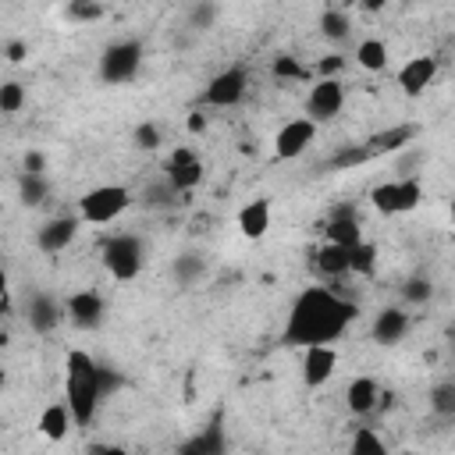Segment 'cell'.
Listing matches in <instances>:
<instances>
[{
    "instance_id": "4fadbf2b",
    "label": "cell",
    "mask_w": 455,
    "mask_h": 455,
    "mask_svg": "<svg viewBox=\"0 0 455 455\" xmlns=\"http://www.w3.org/2000/svg\"><path fill=\"white\" fill-rule=\"evenodd\" d=\"M437 71H441L437 57H430V53L409 57V60H405V64L398 68V89H402L405 96H423V92H427V89L434 85Z\"/></svg>"
},
{
    "instance_id": "4dcf8cb0",
    "label": "cell",
    "mask_w": 455,
    "mask_h": 455,
    "mask_svg": "<svg viewBox=\"0 0 455 455\" xmlns=\"http://www.w3.org/2000/svg\"><path fill=\"white\" fill-rule=\"evenodd\" d=\"M270 75H274V78H284V82H295V78H306V68L299 64V57H291V53H281V57H274V64H270Z\"/></svg>"
},
{
    "instance_id": "484cf974",
    "label": "cell",
    "mask_w": 455,
    "mask_h": 455,
    "mask_svg": "<svg viewBox=\"0 0 455 455\" xmlns=\"http://www.w3.org/2000/svg\"><path fill=\"white\" fill-rule=\"evenodd\" d=\"M348 451H355V455H387V444L373 427H355L352 441H348Z\"/></svg>"
},
{
    "instance_id": "9a60e30c",
    "label": "cell",
    "mask_w": 455,
    "mask_h": 455,
    "mask_svg": "<svg viewBox=\"0 0 455 455\" xmlns=\"http://www.w3.org/2000/svg\"><path fill=\"white\" fill-rule=\"evenodd\" d=\"M409 327H412V316H409L402 306H384V309L373 316V323H370V338L387 348V345H398V341L409 334Z\"/></svg>"
},
{
    "instance_id": "f6af8a7d",
    "label": "cell",
    "mask_w": 455,
    "mask_h": 455,
    "mask_svg": "<svg viewBox=\"0 0 455 455\" xmlns=\"http://www.w3.org/2000/svg\"><path fill=\"white\" fill-rule=\"evenodd\" d=\"M0 259H4V249H0ZM0 267H4V263H0Z\"/></svg>"
},
{
    "instance_id": "d590c367",
    "label": "cell",
    "mask_w": 455,
    "mask_h": 455,
    "mask_svg": "<svg viewBox=\"0 0 455 455\" xmlns=\"http://www.w3.org/2000/svg\"><path fill=\"white\" fill-rule=\"evenodd\" d=\"M164 139H160V128L153 124V121H142L139 128H135V146L139 149H156Z\"/></svg>"
},
{
    "instance_id": "cb8c5ba5",
    "label": "cell",
    "mask_w": 455,
    "mask_h": 455,
    "mask_svg": "<svg viewBox=\"0 0 455 455\" xmlns=\"http://www.w3.org/2000/svg\"><path fill=\"white\" fill-rule=\"evenodd\" d=\"M320 32H323V39H331V43H345L348 32H352V21H348V14H345L341 7H327V11L320 14Z\"/></svg>"
},
{
    "instance_id": "d6986e66",
    "label": "cell",
    "mask_w": 455,
    "mask_h": 455,
    "mask_svg": "<svg viewBox=\"0 0 455 455\" xmlns=\"http://www.w3.org/2000/svg\"><path fill=\"white\" fill-rule=\"evenodd\" d=\"M380 398H384V391H380V384L373 377H352L348 387H345V405H348L352 416L377 412L380 409Z\"/></svg>"
},
{
    "instance_id": "7402d4cb",
    "label": "cell",
    "mask_w": 455,
    "mask_h": 455,
    "mask_svg": "<svg viewBox=\"0 0 455 455\" xmlns=\"http://www.w3.org/2000/svg\"><path fill=\"white\" fill-rule=\"evenodd\" d=\"M313 267H316V274H320V277H327V281L348 277V249L323 242V245L313 252Z\"/></svg>"
},
{
    "instance_id": "52a82bcc",
    "label": "cell",
    "mask_w": 455,
    "mask_h": 455,
    "mask_svg": "<svg viewBox=\"0 0 455 455\" xmlns=\"http://www.w3.org/2000/svg\"><path fill=\"white\" fill-rule=\"evenodd\" d=\"M245 92H249V75H245V68L235 64V68L217 71V75L206 82L199 103H203V107H213V110H228V107H238V103L245 100Z\"/></svg>"
},
{
    "instance_id": "44dd1931",
    "label": "cell",
    "mask_w": 455,
    "mask_h": 455,
    "mask_svg": "<svg viewBox=\"0 0 455 455\" xmlns=\"http://www.w3.org/2000/svg\"><path fill=\"white\" fill-rule=\"evenodd\" d=\"M60 320H64V302H57L53 295H32L28 299V327L36 334H50Z\"/></svg>"
},
{
    "instance_id": "6da1fadb",
    "label": "cell",
    "mask_w": 455,
    "mask_h": 455,
    "mask_svg": "<svg viewBox=\"0 0 455 455\" xmlns=\"http://www.w3.org/2000/svg\"><path fill=\"white\" fill-rule=\"evenodd\" d=\"M359 316V306L345 299L341 291L327 284H309L295 295L288 320H284V345L291 348H313V345H334Z\"/></svg>"
},
{
    "instance_id": "3957f363",
    "label": "cell",
    "mask_w": 455,
    "mask_h": 455,
    "mask_svg": "<svg viewBox=\"0 0 455 455\" xmlns=\"http://www.w3.org/2000/svg\"><path fill=\"white\" fill-rule=\"evenodd\" d=\"M128 206H132V188H124V185H96V188L82 192L75 217L82 224H110Z\"/></svg>"
},
{
    "instance_id": "1f68e13d",
    "label": "cell",
    "mask_w": 455,
    "mask_h": 455,
    "mask_svg": "<svg viewBox=\"0 0 455 455\" xmlns=\"http://www.w3.org/2000/svg\"><path fill=\"white\" fill-rule=\"evenodd\" d=\"M64 14H68V18H75V21H100V18L107 14V7H103V4H96V0H85V4H82V0H75V4H68V7H64Z\"/></svg>"
},
{
    "instance_id": "8d00e7d4",
    "label": "cell",
    "mask_w": 455,
    "mask_h": 455,
    "mask_svg": "<svg viewBox=\"0 0 455 455\" xmlns=\"http://www.w3.org/2000/svg\"><path fill=\"white\" fill-rule=\"evenodd\" d=\"M345 71V57L341 53H327L323 60H316V75L320 78H338Z\"/></svg>"
},
{
    "instance_id": "8fae6325",
    "label": "cell",
    "mask_w": 455,
    "mask_h": 455,
    "mask_svg": "<svg viewBox=\"0 0 455 455\" xmlns=\"http://www.w3.org/2000/svg\"><path fill=\"white\" fill-rule=\"evenodd\" d=\"M64 316L82 331H96L107 316V302L96 288H85V291H75L64 299Z\"/></svg>"
},
{
    "instance_id": "603a6c76",
    "label": "cell",
    "mask_w": 455,
    "mask_h": 455,
    "mask_svg": "<svg viewBox=\"0 0 455 455\" xmlns=\"http://www.w3.org/2000/svg\"><path fill=\"white\" fill-rule=\"evenodd\" d=\"M355 64L363 68V71H370V75H377V71H384L387 68V60H391V50H387V43L384 39H377V36H366V39H359L355 43Z\"/></svg>"
},
{
    "instance_id": "ab89813d",
    "label": "cell",
    "mask_w": 455,
    "mask_h": 455,
    "mask_svg": "<svg viewBox=\"0 0 455 455\" xmlns=\"http://www.w3.org/2000/svg\"><path fill=\"white\" fill-rule=\"evenodd\" d=\"M11 313V284H7V270L0 267V316Z\"/></svg>"
},
{
    "instance_id": "60d3db41",
    "label": "cell",
    "mask_w": 455,
    "mask_h": 455,
    "mask_svg": "<svg viewBox=\"0 0 455 455\" xmlns=\"http://www.w3.org/2000/svg\"><path fill=\"white\" fill-rule=\"evenodd\" d=\"M4 53H7V60H11V64H21V60H25V53H28V46L14 39V43H7V50H4Z\"/></svg>"
},
{
    "instance_id": "9c48e42d",
    "label": "cell",
    "mask_w": 455,
    "mask_h": 455,
    "mask_svg": "<svg viewBox=\"0 0 455 455\" xmlns=\"http://www.w3.org/2000/svg\"><path fill=\"white\" fill-rule=\"evenodd\" d=\"M167 174V185L174 188V196H188L196 185H203V160H199V153L196 149H188V146H178V149H171V156H167V167H164Z\"/></svg>"
},
{
    "instance_id": "ffe728a7",
    "label": "cell",
    "mask_w": 455,
    "mask_h": 455,
    "mask_svg": "<svg viewBox=\"0 0 455 455\" xmlns=\"http://www.w3.org/2000/svg\"><path fill=\"white\" fill-rule=\"evenodd\" d=\"M36 430H39L46 441L60 444V441L75 430V419H71V412H68L64 402H50V405H43V412H39V419H36Z\"/></svg>"
},
{
    "instance_id": "30bf717a",
    "label": "cell",
    "mask_w": 455,
    "mask_h": 455,
    "mask_svg": "<svg viewBox=\"0 0 455 455\" xmlns=\"http://www.w3.org/2000/svg\"><path fill=\"white\" fill-rule=\"evenodd\" d=\"M316 142V124L306 117H291L274 132V156L277 160H299Z\"/></svg>"
},
{
    "instance_id": "f1b7e54d",
    "label": "cell",
    "mask_w": 455,
    "mask_h": 455,
    "mask_svg": "<svg viewBox=\"0 0 455 455\" xmlns=\"http://www.w3.org/2000/svg\"><path fill=\"white\" fill-rule=\"evenodd\" d=\"M430 409L437 416H455V384L451 380H441L430 387Z\"/></svg>"
},
{
    "instance_id": "836d02e7",
    "label": "cell",
    "mask_w": 455,
    "mask_h": 455,
    "mask_svg": "<svg viewBox=\"0 0 455 455\" xmlns=\"http://www.w3.org/2000/svg\"><path fill=\"white\" fill-rule=\"evenodd\" d=\"M430 281H423V277H412V281H405L402 284V299L405 302H412V306H419V302H427L430 299Z\"/></svg>"
},
{
    "instance_id": "5b68a950",
    "label": "cell",
    "mask_w": 455,
    "mask_h": 455,
    "mask_svg": "<svg viewBox=\"0 0 455 455\" xmlns=\"http://www.w3.org/2000/svg\"><path fill=\"white\" fill-rule=\"evenodd\" d=\"M423 203V185L419 178H391V181H380L370 188V206L384 217H398V213H409Z\"/></svg>"
},
{
    "instance_id": "d4e9b609",
    "label": "cell",
    "mask_w": 455,
    "mask_h": 455,
    "mask_svg": "<svg viewBox=\"0 0 455 455\" xmlns=\"http://www.w3.org/2000/svg\"><path fill=\"white\" fill-rule=\"evenodd\" d=\"M373 270H377V245L363 238L355 249H348V274H355V277H370Z\"/></svg>"
},
{
    "instance_id": "7bdbcfd3",
    "label": "cell",
    "mask_w": 455,
    "mask_h": 455,
    "mask_svg": "<svg viewBox=\"0 0 455 455\" xmlns=\"http://www.w3.org/2000/svg\"><path fill=\"white\" fill-rule=\"evenodd\" d=\"M92 455H128V448H121V444H100V448H92Z\"/></svg>"
},
{
    "instance_id": "b9f144b4",
    "label": "cell",
    "mask_w": 455,
    "mask_h": 455,
    "mask_svg": "<svg viewBox=\"0 0 455 455\" xmlns=\"http://www.w3.org/2000/svg\"><path fill=\"white\" fill-rule=\"evenodd\" d=\"M185 128H188V135H199V132H206V114L192 110V114H188V121H185Z\"/></svg>"
},
{
    "instance_id": "83f0119b",
    "label": "cell",
    "mask_w": 455,
    "mask_h": 455,
    "mask_svg": "<svg viewBox=\"0 0 455 455\" xmlns=\"http://www.w3.org/2000/svg\"><path fill=\"white\" fill-rule=\"evenodd\" d=\"M18 188H21V203H25V206H39V203L46 199V192H50V185H46L43 174H21Z\"/></svg>"
},
{
    "instance_id": "d6a6232c",
    "label": "cell",
    "mask_w": 455,
    "mask_h": 455,
    "mask_svg": "<svg viewBox=\"0 0 455 455\" xmlns=\"http://www.w3.org/2000/svg\"><path fill=\"white\" fill-rule=\"evenodd\" d=\"M217 14H220V7L217 4H196V7H188V25L192 28H210L213 21H217Z\"/></svg>"
},
{
    "instance_id": "f35d334b",
    "label": "cell",
    "mask_w": 455,
    "mask_h": 455,
    "mask_svg": "<svg viewBox=\"0 0 455 455\" xmlns=\"http://www.w3.org/2000/svg\"><path fill=\"white\" fill-rule=\"evenodd\" d=\"M363 160H370V156H366V149H363V142H359V146L338 153V156L331 160V167H352V164H363Z\"/></svg>"
},
{
    "instance_id": "bcb514c9",
    "label": "cell",
    "mask_w": 455,
    "mask_h": 455,
    "mask_svg": "<svg viewBox=\"0 0 455 455\" xmlns=\"http://www.w3.org/2000/svg\"><path fill=\"white\" fill-rule=\"evenodd\" d=\"M345 455H355V451H345Z\"/></svg>"
},
{
    "instance_id": "2e32d148",
    "label": "cell",
    "mask_w": 455,
    "mask_h": 455,
    "mask_svg": "<svg viewBox=\"0 0 455 455\" xmlns=\"http://www.w3.org/2000/svg\"><path fill=\"white\" fill-rule=\"evenodd\" d=\"M270 220H274L270 199H249V203L238 210V217H235V228H238V235H242L245 242H259V238H267V231H270Z\"/></svg>"
},
{
    "instance_id": "e575fe53",
    "label": "cell",
    "mask_w": 455,
    "mask_h": 455,
    "mask_svg": "<svg viewBox=\"0 0 455 455\" xmlns=\"http://www.w3.org/2000/svg\"><path fill=\"white\" fill-rule=\"evenodd\" d=\"M199 274H203V259H199V256H181V259L174 263V277H178L181 284L196 281Z\"/></svg>"
},
{
    "instance_id": "e0dca14e",
    "label": "cell",
    "mask_w": 455,
    "mask_h": 455,
    "mask_svg": "<svg viewBox=\"0 0 455 455\" xmlns=\"http://www.w3.org/2000/svg\"><path fill=\"white\" fill-rule=\"evenodd\" d=\"M416 124H391V128H384V132H373L366 142H363V149H366V156L373 160V156H384V153H402L412 139H416Z\"/></svg>"
},
{
    "instance_id": "74e56055",
    "label": "cell",
    "mask_w": 455,
    "mask_h": 455,
    "mask_svg": "<svg viewBox=\"0 0 455 455\" xmlns=\"http://www.w3.org/2000/svg\"><path fill=\"white\" fill-rule=\"evenodd\" d=\"M171 196H174V188L164 178V181H156V185L146 188V206H164V203H171Z\"/></svg>"
},
{
    "instance_id": "ac0fdd59",
    "label": "cell",
    "mask_w": 455,
    "mask_h": 455,
    "mask_svg": "<svg viewBox=\"0 0 455 455\" xmlns=\"http://www.w3.org/2000/svg\"><path fill=\"white\" fill-rule=\"evenodd\" d=\"M323 235L331 245H341V249H355L363 242V228L355 220V210L352 206H338L331 213V220L323 224Z\"/></svg>"
},
{
    "instance_id": "277c9868",
    "label": "cell",
    "mask_w": 455,
    "mask_h": 455,
    "mask_svg": "<svg viewBox=\"0 0 455 455\" xmlns=\"http://www.w3.org/2000/svg\"><path fill=\"white\" fill-rule=\"evenodd\" d=\"M100 259H103V270L114 277V281H135L142 274V263H146V249L135 235H110L100 249Z\"/></svg>"
},
{
    "instance_id": "7c38bea8",
    "label": "cell",
    "mask_w": 455,
    "mask_h": 455,
    "mask_svg": "<svg viewBox=\"0 0 455 455\" xmlns=\"http://www.w3.org/2000/svg\"><path fill=\"white\" fill-rule=\"evenodd\" d=\"M78 228H82V220H78L75 213L50 217V220L36 231V249H39L43 256H57V252H64V249L78 238Z\"/></svg>"
},
{
    "instance_id": "5bb4252c",
    "label": "cell",
    "mask_w": 455,
    "mask_h": 455,
    "mask_svg": "<svg viewBox=\"0 0 455 455\" xmlns=\"http://www.w3.org/2000/svg\"><path fill=\"white\" fill-rule=\"evenodd\" d=\"M338 370V352L334 345H313L302 348V384L306 387H323Z\"/></svg>"
},
{
    "instance_id": "7a4b0ae2",
    "label": "cell",
    "mask_w": 455,
    "mask_h": 455,
    "mask_svg": "<svg viewBox=\"0 0 455 455\" xmlns=\"http://www.w3.org/2000/svg\"><path fill=\"white\" fill-rule=\"evenodd\" d=\"M103 402L100 391V363L85 348H68L64 355V405L75 427H89Z\"/></svg>"
},
{
    "instance_id": "ba28073f",
    "label": "cell",
    "mask_w": 455,
    "mask_h": 455,
    "mask_svg": "<svg viewBox=\"0 0 455 455\" xmlns=\"http://www.w3.org/2000/svg\"><path fill=\"white\" fill-rule=\"evenodd\" d=\"M345 107V85L341 78H316L306 92V121H313L316 128L323 121H334Z\"/></svg>"
},
{
    "instance_id": "ee69618b",
    "label": "cell",
    "mask_w": 455,
    "mask_h": 455,
    "mask_svg": "<svg viewBox=\"0 0 455 455\" xmlns=\"http://www.w3.org/2000/svg\"><path fill=\"white\" fill-rule=\"evenodd\" d=\"M4 384H7V377H4V370H0V387H4Z\"/></svg>"
},
{
    "instance_id": "f546056e",
    "label": "cell",
    "mask_w": 455,
    "mask_h": 455,
    "mask_svg": "<svg viewBox=\"0 0 455 455\" xmlns=\"http://www.w3.org/2000/svg\"><path fill=\"white\" fill-rule=\"evenodd\" d=\"M25 107V85L21 82H0V114H18Z\"/></svg>"
},
{
    "instance_id": "4316f807",
    "label": "cell",
    "mask_w": 455,
    "mask_h": 455,
    "mask_svg": "<svg viewBox=\"0 0 455 455\" xmlns=\"http://www.w3.org/2000/svg\"><path fill=\"white\" fill-rule=\"evenodd\" d=\"M181 455H224V444H220V430L217 427H206L203 434H196L185 448H181Z\"/></svg>"
},
{
    "instance_id": "8992f818",
    "label": "cell",
    "mask_w": 455,
    "mask_h": 455,
    "mask_svg": "<svg viewBox=\"0 0 455 455\" xmlns=\"http://www.w3.org/2000/svg\"><path fill=\"white\" fill-rule=\"evenodd\" d=\"M142 68V43L139 39H114L100 53V78L107 85H124Z\"/></svg>"
}]
</instances>
